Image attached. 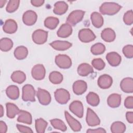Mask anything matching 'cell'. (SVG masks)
<instances>
[{
  "mask_svg": "<svg viewBox=\"0 0 133 133\" xmlns=\"http://www.w3.org/2000/svg\"><path fill=\"white\" fill-rule=\"evenodd\" d=\"M87 132H101V133H105L106 131L104 129L102 128H98L96 129H89L88 130H87Z\"/></svg>",
  "mask_w": 133,
  "mask_h": 133,
  "instance_id": "obj_48",
  "label": "cell"
},
{
  "mask_svg": "<svg viewBox=\"0 0 133 133\" xmlns=\"http://www.w3.org/2000/svg\"><path fill=\"white\" fill-rule=\"evenodd\" d=\"M6 107L7 116L10 118H14L16 115L19 113L20 111L16 105L10 102L6 104Z\"/></svg>",
  "mask_w": 133,
  "mask_h": 133,
  "instance_id": "obj_25",
  "label": "cell"
},
{
  "mask_svg": "<svg viewBox=\"0 0 133 133\" xmlns=\"http://www.w3.org/2000/svg\"><path fill=\"white\" fill-rule=\"evenodd\" d=\"M68 9V5L64 1H58L54 5L53 12L58 15L65 14Z\"/></svg>",
  "mask_w": 133,
  "mask_h": 133,
  "instance_id": "obj_23",
  "label": "cell"
},
{
  "mask_svg": "<svg viewBox=\"0 0 133 133\" xmlns=\"http://www.w3.org/2000/svg\"><path fill=\"white\" fill-rule=\"evenodd\" d=\"M13 47V42L9 38L4 37L1 39L0 48L2 51H8Z\"/></svg>",
  "mask_w": 133,
  "mask_h": 133,
  "instance_id": "obj_32",
  "label": "cell"
},
{
  "mask_svg": "<svg viewBox=\"0 0 133 133\" xmlns=\"http://www.w3.org/2000/svg\"><path fill=\"white\" fill-rule=\"evenodd\" d=\"M54 95L57 102L61 104H66L70 99L69 92L63 88L57 89L55 91Z\"/></svg>",
  "mask_w": 133,
  "mask_h": 133,
  "instance_id": "obj_4",
  "label": "cell"
},
{
  "mask_svg": "<svg viewBox=\"0 0 133 133\" xmlns=\"http://www.w3.org/2000/svg\"><path fill=\"white\" fill-rule=\"evenodd\" d=\"M106 59L108 63L112 66H118L121 62V56L116 52H110L107 54Z\"/></svg>",
  "mask_w": 133,
  "mask_h": 133,
  "instance_id": "obj_16",
  "label": "cell"
},
{
  "mask_svg": "<svg viewBox=\"0 0 133 133\" xmlns=\"http://www.w3.org/2000/svg\"><path fill=\"white\" fill-rule=\"evenodd\" d=\"M54 49L57 50L63 51L70 48L72 44L68 41H55L49 44Z\"/></svg>",
  "mask_w": 133,
  "mask_h": 133,
  "instance_id": "obj_20",
  "label": "cell"
},
{
  "mask_svg": "<svg viewBox=\"0 0 133 133\" xmlns=\"http://www.w3.org/2000/svg\"><path fill=\"white\" fill-rule=\"evenodd\" d=\"M91 64L92 66L99 71L103 70L105 65V62L101 58H96L93 59L91 62Z\"/></svg>",
  "mask_w": 133,
  "mask_h": 133,
  "instance_id": "obj_40",
  "label": "cell"
},
{
  "mask_svg": "<svg viewBox=\"0 0 133 133\" xmlns=\"http://www.w3.org/2000/svg\"><path fill=\"white\" fill-rule=\"evenodd\" d=\"M4 114V111H3V107L2 105H1V117H2Z\"/></svg>",
  "mask_w": 133,
  "mask_h": 133,
  "instance_id": "obj_50",
  "label": "cell"
},
{
  "mask_svg": "<svg viewBox=\"0 0 133 133\" xmlns=\"http://www.w3.org/2000/svg\"><path fill=\"white\" fill-rule=\"evenodd\" d=\"M62 74L58 71L51 72L49 75V79L50 82L54 84H60L63 81Z\"/></svg>",
  "mask_w": 133,
  "mask_h": 133,
  "instance_id": "obj_35",
  "label": "cell"
},
{
  "mask_svg": "<svg viewBox=\"0 0 133 133\" xmlns=\"http://www.w3.org/2000/svg\"><path fill=\"white\" fill-rule=\"evenodd\" d=\"M6 93L7 97L12 100L17 99L19 97V89L16 85H10L7 87Z\"/></svg>",
  "mask_w": 133,
  "mask_h": 133,
  "instance_id": "obj_28",
  "label": "cell"
},
{
  "mask_svg": "<svg viewBox=\"0 0 133 133\" xmlns=\"http://www.w3.org/2000/svg\"><path fill=\"white\" fill-rule=\"evenodd\" d=\"M7 130V126L6 123L2 121H0V132L2 133H5Z\"/></svg>",
  "mask_w": 133,
  "mask_h": 133,
  "instance_id": "obj_46",
  "label": "cell"
},
{
  "mask_svg": "<svg viewBox=\"0 0 133 133\" xmlns=\"http://www.w3.org/2000/svg\"><path fill=\"white\" fill-rule=\"evenodd\" d=\"M48 123L42 118L36 119L35 122L36 131L38 133H44L47 126Z\"/></svg>",
  "mask_w": 133,
  "mask_h": 133,
  "instance_id": "obj_36",
  "label": "cell"
},
{
  "mask_svg": "<svg viewBox=\"0 0 133 133\" xmlns=\"http://www.w3.org/2000/svg\"><path fill=\"white\" fill-rule=\"evenodd\" d=\"M36 96L39 103L42 105H48L51 102V98L50 94L45 89L38 88L36 93Z\"/></svg>",
  "mask_w": 133,
  "mask_h": 133,
  "instance_id": "obj_9",
  "label": "cell"
},
{
  "mask_svg": "<svg viewBox=\"0 0 133 133\" xmlns=\"http://www.w3.org/2000/svg\"><path fill=\"white\" fill-rule=\"evenodd\" d=\"M56 64L61 69H69L72 65L71 58L66 55H58L55 57Z\"/></svg>",
  "mask_w": 133,
  "mask_h": 133,
  "instance_id": "obj_6",
  "label": "cell"
},
{
  "mask_svg": "<svg viewBox=\"0 0 133 133\" xmlns=\"http://www.w3.org/2000/svg\"><path fill=\"white\" fill-rule=\"evenodd\" d=\"M85 11L82 10H75L72 11L66 19V22L71 25H75L83 19Z\"/></svg>",
  "mask_w": 133,
  "mask_h": 133,
  "instance_id": "obj_3",
  "label": "cell"
},
{
  "mask_svg": "<svg viewBox=\"0 0 133 133\" xmlns=\"http://www.w3.org/2000/svg\"><path fill=\"white\" fill-rule=\"evenodd\" d=\"M78 38L83 43H89L96 38L94 33L89 29L84 28L81 29L78 32Z\"/></svg>",
  "mask_w": 133,
  "mask_h": 133,
  "instance_id": "obj_5",
  "label": "cell"
},
{
  "mask_svg": "<svg viewBox=\"0 0 133 133\" xmlns=\"http://www.w3.org/2000/svg\"><path fill=\"white\" fill-rule=\"evenodd\" d=\"M105 50V46L101 43H97L94 44L90 48V51L91 53L94 55H101L104 53Z\"/></svg>",
  "mask_w": 133,
  "mask_h": 133,
  "instance_id": "obj_38",
  "label": "cell"
},
{
  "mask_svg": "<svg viewBox=\"0 0 133 133\" xmlns=\"http://www.w3.org/2000/svg\"><path fill=\"white\" fill-rule=\"evenodd\" d=\"M94 72L92 67L89 64L83 63L79 64L77 68V73L82 76H86Z\"/></svg>",
  "mask_w": 133,
  "mask_h": 133,
  "instance_id": "obj_24",
  "label": "cell"
},
{
  "mask_svg": "<svg viewBox=\"0 0 133 133\" xmlns=\"http://www.w3.org/2000/svg\"><path fill=\"white\" fill-rule=\"evenodd\" d=\"M69 110L79 118H82L84 114L83 105L80 101L76 100L73 101L69 105Z\"/></svg>",
  "mask_w": 133,
  "mask_h": 133,
  "instance_id": "obj_11",
  "label": "cell"
},
{
  "mask_svg": "<svg viewBox=\"0 0 133 133\" xmlns=\"http://www.w3.org/2000/svg\"><path fill=\"white\" fill-rule=\"evenodd\" d=\"M90 19L92 25L96 28H100L103 24V17L98 12H93L91 14Z\"/></svg>",
  "mask_w": 133,
  "mask_h": 133,
  "instance_id": "obj_26",
  "label": "cell"
},
{
  "mask_svg": "<svg viewBox=\"0 0 133 133\" xmlns=\"http://www.w3.org/2000/svg\"><path fill=\"white\" fill-rule=\"evenodd\" d=\"M72 33V28L71 25L65 23L61 25L58 29L57 34L58 36L61 38H66L71 35Z\"/></svg>",
  "mask_w": 133,
  "mask_h": 133,
  "instance_id": "obj_19",
  "label": "cell"
},
{
  "mask_svg": "<svg viewBox=\"0 0 133 133\" xmlns=\"http://www.w3.org/2000/svg\"><path fill=\"white\" fill-rule=\"evenodd\" d=\"M65 119L71 128L74 131H79L82 128L81 123L76 119L73 118L67 111H64Z\"/></svg>",
  "mask_w": 133,
  "mask_h": 133,
  "instance_id": "obj_14",
  "label": "cell"
},
{
  "mask_svg": "<svg viewBox=\"0 0 133 133\" xmlns=\"http://www.w3.org/2000/svg\"><path fill=\"white\" fill-rule=\"evenodd\" d=\"M98 85L102 89L110 88L113 83V79L111 76L108 74H103L100 76L98 79Z\"/></svg>",
  "mask_w": 133,
  "mask_h": 133,
  "instance_id": "obj_13",
  "label": "cell"
},
{
  "mask_svg": "<svg viewBox=\"0 0 133 133\" xmlns=\"http://www.w3.org/2000/svg\"><path fill=\"white\" fill-rule=\"evenodd\" d=\"M87 89V85L86 82L83 80L75 81L73 84V90L75 94L81 95L84 94Z\"/></svg>",
  "mask_w": 133,
  "mask_h": 133,
  "instance_id": "obj_15",
  "label": "cell"
},
{
  "mask_svg": "<svg viewBox=\"0 0 133 133\" xmlns=\"http://www.w3.org/2000/svg\"><path fill=\"white\" fill-rule=\"evenodd\" d=\"M37 16L36 13L31 10L25 11L22 16V21L24 24L31 26L33 25L37 20Z\"/></svg>",
  "mask_w": 133,
  "mask_h": 133,
  "instance_id": "obj_12",
  "label": "cell"
},
{
  "mask_svg": "<svg viewBox=\"0 0 133 133\" xmlns=\"http://www.w3.org/2000/svg\"><path fill=\"white\" fill-rule=\"evenodd\" d=\"M86 121L87 125L89 126H95L100 124V120L95 112L88 108L87 110Z\"/></svg>",
  "mask_w": 133,
  "mask_h": 133,
  "instance_id": "obj_10",
  "label": "cell"
},
{
  "mask_svg": "<svg viewBox=\"0 0 133 133\" xmlns=\"http://www.w3.org/2000/svg\"><path fill=\"white\" fill-rule=\"evenodd\" d=\"M122 8L119 4L114 2H104L99 7V11L102 15H114Z\"/></svg>",
  "mask_w": 133,
  "mask_h": 133,
  "instance_id": "obj_1",
  "label": "cell"
},
{
  "mask_svg": "<svg viewBox=\"0 0 133 133\" xmlns=\"http://www.w3.org/2000/svg\"><path fill=\"white\" fill-rule=\"evenodd\" d=\"M45 68L44 66L42 64H36L32 69V76L35 80L39 81L44 79L45 76Z\"/></svg>",
  "mask_w": 133,
  "mask_h": 133,
  "instance_id": "obj_8",
  "label": "cell"
},
{
  "mask_svg": "<svg viewBox=\"0 0 133 133\" xmlns=\"http://www.w3.org/2000/svg\"><path fill=\"white\" fill-rule=\"evenodd\" d=\"M48 32L41 29L35 30L32 34L33 41L37 44H43L47 39Z\"/></svg>",
  "mask_w": 133,
  "mask_h": 133,
  "instance_id": "obj_7",
  "label": "cell"
},
{
  "mask_svg": "<svg viewBox=\"0 0 133 133\" xmlns=\"http://www.w3.org/2000/svg\"><path fill=\"white\" fill-rule=\"evenodd\" d=\"M124 106L127 109H131L133 108V97L128 96L127 97L124 101Z\"/></svg>",
  "mask_w": 133,
  "mask_h": 133,
  "instance_id": "obj_43",
  "label": "cell"
},
{
  "mask_svg": "<svg viewBox=\"0 0 133 133\" xmlns=\"http://www.w3.org/2000/svg\"><path fill=\"white\" fill-rule=\"evenodd\" d=\"M59 23V19L54 17H48L46 18L44 21V25L47 28L54 30L55 29Z\"/></svg>",
  "mask_w": 133,
  "mask_h": 133,
  "instance_id": "obj_31",
  "label": "cell"
},
{
  "mask_svg": "<svg viewBox=\"0 0 133 133\" xmlns=\"http://www.w3.org/2000/svg\"><path fill=\"white\" fill-rule=\"evenodd\" d=\"M11 80L18 84H22L26 79L25 73L21 71H16L14 72L11 75Z\"/></svg>",
  "mask_w": 133,
  "mask_h": 133,
  "instance_id": "obj_30",
  "label": "cell"
},
{
  "mask_svg": "<svg viewBox=\"0 0 133 133\" xmlns=\"http://www.w3.org/2000/svg\"><path fill=\"white\" fill-rule=\"evenodd\" d=\"M18 114L19 115L17 118L18 122L29 125H31L32 124V115L29 112L24 110H20Z\"/></svg>",
  "mask_w": 133,
  "mask_h": 133,
  "instance_id": "obj_27",
  "label": "cell"
},
{
  "mask_svg": "<svg viewBox=\"0 0 133 133\" xmlns=\"http://www.w3.org/2000/svg\"><path fill=\"white\" fill-rule=\"evenodd\" d=\"M16 127L18 130L21 132H33V130L31 129V128L29 127L21 125L20 124H17Z\"/></svg>",
  "mask_w": 133,
  "mask_h": 133,
  "instance_id": "obj_44",
  "label": "cell"
},
{
  "mask_svg": "<svg viewBox=\"0 0 133 133\" xmlns=\"http://www.w3.org/2000/svg\"><path fill=\"white\" fill-rule=\"evenodd\" d=\"M20 4L19 0H11L8 1L6 6V11L8 12L12 13L17 10Z\"/></svg>",
  "mask_w": 133,
  "mask_h": 133,
  "instance_id": "obj_39",
  "label": "cell"
},
{
  "mask_svg": "<svg viewBox=\"0 0 133 133\" xmlns=\"http://www.w3.org/2000/svg\"><path fill=\"white\" fill-rule=\"evenodd\" d=\"M120 87L123 91L126 93L133 92V79L131 77L123 78L120 83Z\"/></svg>",
  "mask_w": 133,
  "mask_h": 133,
  "instance_id": "obj_18",
  "label": "cell"
},
{
  "mask_svg": "<svg viewBox=\"0 0 133 133\" xmlns=\"http://www.w3.org/2000/svg\"><path fill=\"white\" fill-rule=\"evenodd\" d=\"M125 130L126 126L121 122H115L111 126V131L113 133H123Z\"/></svg>",
  "mask_w": 133,
  "mask_h": 133,
  "instance_id": "obj_34",
  "label": "cell"
},
{
  "mask_svg": "<svg viewBox=\"0 0 133 133\" xmlns=\"http://www.w3.org/2000/svg\"><path fill=\"white\" fill-rule=\"evenodd\" d=\"M102 39L106 42H112L116 37L115 32L111 28H105L103 30L101 33Z\"/></svg>",
  "mask_w": 133,
  "mask_h": 133,
  "instance_id": "obj_21",
  "label": "cell"
},
{
  "mask_svg": "<svg viewBox=\"0 0 133 133\" xmlns=\"http://www.w3.org/2000/svg\"><path fill=\"white\" fill-rule=\"evenodd\" d=\"M121 103V96L118 94H111L107 99V103L112 108L118 107Z\"/></svg>",
  "mask_w": 133,
  "mask_h": 133,
  "instance_id": "obj_22",
  "label": "cell"
},
{
  "mask_svg": "<svg viewBox=\"0 0 133 133\" xmlns=\"http://www.w3.org/2000/svg\"><path fill=\"white\" fill-rule=\"evenodd\" d=\"M123 53L127 58L133 57V46L132 45H127L123 48Z\"/></svg>",
  "mask_w": 133,
  "mask_h": 133,
  "instance_id": "obj_42",
  "label": "cell"
},
{
  "mask_svg": "<svg viewBox=\"0 0 133 133\" xmlns=\"http://www.w3.org/2000/svg\"><path fill=\"white\" fill-rule=\"evenodd\" d=\"M126 119L129 123H133V112H127L126 114Z\"/></svg>",
  "mask_w": 133,
  "mask_h": 133,
  "instance_id": "obj_47",
  "label": "cell"
},
{
  "mask_svg": "<svg viewBox=\"0 0 133 133\" xmlns=\"http://www.w3.org/2000/svg\"><path fill=\"white\" fill-rule=\"evenodd\" d=\"M45 1L44 0H32L31 1V3L32 5L35 7H39L43 5Z\"/></svg>",
  "mask_w": 133,
  "mask_h": 133,
  "instance_id": "obj_45",
  "label": "cell"
},
{
  "mask_svg": "<svg viewBox=\"0 0 133 133\" xmlns=\"http://www.w3.org/2000/svg\"><path fill=\"white\" fill-rule=\"evenodd\" d=\"M52 126L56 129L60 130L62 131H65L67 129L66 126L64 123L61 119L58 118H55L50 121Z\"/></svg>",
  "mask_w": 133,
  "mask_h": 133,
  "instance_id": "obj_37",
  "label": "cell"
},
{
  "mask_svg": "<svg viewBox=\"0 0 133 133\" xmlns=\"http://www.w3.org/2000/svg\"><path fill=\"white\" fill-rule=\"evenodd\" d=\"M86 98L87 102L91 106L96 107L99 104V97L97 94L94 92H90L87 95Z\"/></svg>",
  "mask_w": 133,
  "mask_h": 133,
  "instance_id": "obj_33",
  "label": "cell"
},
{
  "mask_svg": "<svg viewBox=\"0 0 133 133\" xmlns=\"http://www.w3.org/2000/svg\"><path fill=\"white\" fill-rule=\"evenodd\" d=\"M35 90L33 86L30 84H26L22 87V99L24 101H35Z\"/></svg>",
  "mask_w": 133,
  "mask_h": 133,
  "instance_id": "obj_2",
  "label": "cell"
},
{
  "mask_svg": "<svg viewBox=\"0 0 133 133\" xmlns=\"http://www.w3.org/2000/svg\"><path fill=\"white\" fill-rule=\"evenodd\" d=\"M124 22L128 25H131L133 23V12L132 10L127 11L123 16Z\"/></svg>",
  "mask_w": 133,
  "mask_h": 133,
  "instance_id": "obj_41",
  "label": "cell"
},
{
  "mask_svg": "<svg viewBox=\"0 0 133 133\" xmlns=\"http://www.w3.org/2000/svg\"><path fill=\"white\" fill-rule=\"evenodd\" d=\"M18 28L17 22L13 19H7L3 25V29L4 32L8 34H12L15 33Z\"/></svg>",
  "mask_w": 133,
  "mask_h": 133,
  "instance_id": "obj_17",
  "label": "cell"
},
{
  "mask_svg": "<svg viewBox=\"0 0 133 133\" xmlns=\"http://www.w3.org/2000/svg\"><path fill=\"white\" fill-rule=\"evenodd\" d=\"M28 55V50L24 46L17 47L14 51V56L18 60H22L25 59Z\"/></svg>",
  "mask_w": 133,
  "mask_h": 133,
  "instance_id": "obj_29",
  "label": "cell"
},
{
  "mask_svg": "<svg viewBox=\"0 0 133 133\" xmlns=\"http://www.w3.org/2000/svg\"><path fill=\"white\" fill-rule=\"evenodd\" d=\"M7 2L6 1H4V0H1L0 1V7L1 8H2L5 4V3Z\"/></svg>",
  "mask_w": 133,
  "mask_h": 133,
  "instance_id": "obj_49",
  "label": "cell"
}]
</instances>
